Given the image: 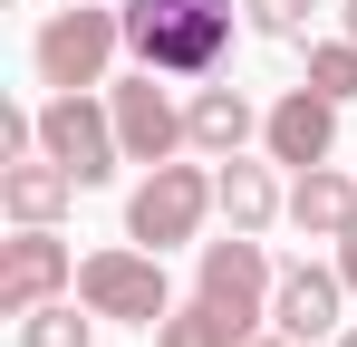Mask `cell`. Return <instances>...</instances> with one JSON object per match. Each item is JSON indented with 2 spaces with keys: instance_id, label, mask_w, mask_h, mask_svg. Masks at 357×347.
Here are the masks:
<instances>
[{
  "instance_id": "obj_1",
  "label": "cell",
  "mask_w": 357,
  "mask_h": 347,
  "mask_svg": "<svg viewBox=\"0 0 357 347\" xmlns=\"http://www.w3.org/2000/svg\"><path fill=\"white\" fill-rule=\"evenodd\" d=\"M126 49L155 77H213L232 49V0H126Z\"/></svg>"
},
{
  "instance_id": "obj_2",
  "label": "cell",
  "mask_w": 357,
  "mask_h": 347,
  "mask_svg": "<svg viewBox=\"0 0 357 347\" xmlns=\"http://www.w3.org/2000/svg\"><path fill=\"white\" fill-rule=\"evenodd\" d=\"M203 213H222V193H213V174L203 164H155L135 183V203H126V241H145V251H174L203 231Z\"/></svg>"
},
{
  "instance_id": "obj_3",
  "label": "cell",
  "mask_w": 357,
  "mask_h": 347,
  "mask_svg": "<svg viewBox=\"0 0 357 347\" xmlns=\"http://www.w3.org/2000/svg\"><path fill=\"white\" fill-rule=\"evenodd\" d=\"M116 49H126V10H87V0H68V10H49V29H39L29 58H39L49 97H59V87H97Z\"/></svg>"
},
{
  "instance_id": "obj_4",
  "label": "cell",
  "mask_w": 357,
  "mask_h": 347,
  "mask_svg": "<svg viewBox=\"0 0 357 347\" xmlns=\"http://www.w3.org/2000/svg\"><path fill=\"white\" fill-rule=\"evenodd\" d=\"M39 155H59L77 183H107L126 164V135H116V107H97L87 87H59L39 107Z\"/></svg>"
},
{
  "instance_id": "obj_5",
  "label": "cell",
  "mask_w": 357,
  "mask_h": 347,
  "mask_svg": "<svg viewBox=\"0 0 357 347\" xmlns=\"http://www.w3.org/2000/svg\"><path fill=\"white\" fill-rule=\"evenodd\" d=\"M77 299L97 309V318H135V328H155L165 318V251H87L77 261Z\"/></svg>"
},
{
  "instance_id": "obj_6",
  "label": "cell",
  "mask_w": 357,
  "mask_h": 347,
  "mask_svg": "<svg viewBox=\"0 0 357 347\" xmlns=\"http://www.w3.org/2000/svg\"><path fill=\"white\" fill-rule=\"evenodd\" d=\"M59 289H77V251L59 241V222H20V241H0V318H29Z\"/></svg>"
},
{
  "instance_id": "obj_7",
  "label": "cell",
  "mask_w": 357,
  "mask_h": 347,
  "mask_svg": "<svg viewBox=\"0 0 357 347\" xmlns=\"http://www.w3.org/2000/svg\"><path fill=\"white\" fill-rule=\"evenodd\" d=\"M271 289H280V270L261 261V231L203 241V299H213V309H232L241 328H261V318H271Z\"/></svg>"
},
{
  "instance_id": "obj_8",
  "label": "cell",
  "mask_w": 357,
  "mask_h": 347,
  "mask_svg": "<svg viewBox=\"0 0 357 347\" xmlns=\"http://www.w3.org/2000/svg\"><path fill=\"white\" fill-rule=\"evenodd\" d=\"M107 107H116V135H126V164H174L183 145H193V135H183V107L174 97H165V87H155V68H145V77H126L116 97H107Z\"/></svg>"
},
{
  "instance_id": "obj_9",
  "label": "cell",
  "mask_w": 357,
  "mask_h": 347,
  "mask_svg": "<svg viewBox=\"0 0 357 347\" xmlns=\"http://www.w3.org/2000/svg\"><path fill=\"white\" fill-rule=\"evenodd\" d=\"M261 145H271V164H328V145H338V97L290 87L280 107L261 116Z\"/></svg>"
},
{
  "instance_id": "obj_10",
  "label": "cell",
  "mask_w": 357,
  "mask_h": 347,
  "mask_svg": "<svg viewBox=\"0 0 357 347\" xmlns=\"http://www.w3.org/2000/svg\"><path fill=\"white\" fill-rule=\"evenodd\" d=\"M338 299H348V280L338 270H319V261H290L280 270V289H271V328L280 338H338Z\"/></svg>"
},
{
  "instance_id": "obj_11",
  "label": "cell",
  "mask_w": 357,
  "mask_h": 347,
  "mask_svg": "<svg viewBox=\"0 0 357 347\" xmlns=\"http://www.w3.org/2000/svg\"><path fill=\"white\" fill-rule=\"evenodd\" d=\"M68 193H77V174L59 155H20V164H0V213L10 222H59Z\"/></svg>"
},
{
  "instance_id": "obj_12",
  "label": "cell",
  "mask_w": 357,
  "mask_h": 347,
  "mask_svg": "<svg viewBox=\"0 0 357 347\" xmlns=\"http://www.w3.org/2000/svg\"><path fill=\"white\" fill-rule=\"evenodd\" d=\"M251 125H261V116H251L241 87H193V97H183V135H193V155H241Z\"/></svg>"
},
{
  "instance_id": "obj_13",
  "label": "cell",
  "mask_w": 357,
  "mask_h": 347,
  "mask_svg": "<svg viewBox=\"0 0 357 347\" xmlns=\"http://www.w3.org/2000/svg\"><path fill=\"white\" fill-rule=\"evenodd\" d=\"M290 222L309 231V241H338V231L357 222V183L338 164H299V183H290Z\"/></svg>"
},
{
  "instance_id": "obj_14",
  "label": "cell",
  "mask_w": 357,
  "mask_h": 347,
  "mask_svg": "<svg viewBox=\"0 0 357 347\" xmlns=\"http://www.w3.org/2000/svg\"><path fill=\"white\" fill-rule=\"evenodd\" d=\"M213 193H222V222H232V231H271V213H290L280 183H271V164H241V155H222Z\"/></svg>"
},
{
  "instance_id": "obj_15",
  "label": "cell",
  "mask_w": 357,
  "mask_h": 347,
  "mask_svg": "<svg viewBox=\"0 0 357 347\" xmlns=\"http://www.w3.org/2000/svg\"><path fill=\"white\" fill-rule=\"evenodd\" d=\"M241 338H251V328H241L232 309H213L203 289H193V309H165V318H155V347H241Z\"/></svg>"
},
{
  "instance_id": "obj_16",
  "label": "cell",
  "mask_w": 357,
  "mask_h": 347,
  "mask_svg": "<svg viewBox=\"0 0 357 347\" xmlns=\"http://www.w3.org/2000/svg\"><path fill=\"white\" fill-rule=\"evenodd\" d=\"M87 328H97L87 299H39V309L20 318V347H87Z\"/></svg>"
},
{
  "instance_id": "obj_17",
  "label": "cell",
  "mask_w": 357,
  "mask_h": 347,
  "mask_svg": "<svg viewBox=\"0 0 357 347\" xmlns=\"http://www.w3.org/2000/svg\"><path fill=\"white\" fill-rule=\"evenodd\" d=\"M309 87L348 107V97H357V39H319V49H309Z\"/></svg>"
},
{
  "instance_id": "obj_18",
  "label": "cell",
  "mask_w": 357,
  "mask_h": 347,
  "mask_svg": "<svg viewBox=\"0 0 357 347\" xmlns=\"http://www.w3.org/2000/svg\"><path fill=\"white\" fill-rule=\"evenodd\" d=\"M251 10V29H271V39H309V10L319 0H241Z\"/></svg>"
},
{
  "instance_id": "obj_19",
  "label": "cell",
  "mask_w": 357,
  "mask_h": 347,
  "mask_svg": "<svg viewBox=\"0 0 357 347\" xmlns=\"http://www.w3.org/2000/svg\"><path fill=\"white\" fill-rule=\"evenodd\" d=\"M338 280H348V289H357V222H348V231H338Z\"/></svg>"
},
{
  "instance_id": "obj_20",
  "label": "cell",
  "mask_w": 357,
  "mask_h": 347,
  "mask_svg": "<svg viewBox=\"0 0 357 347\" xmlns=\"http://www.w3.org/2000/svg\"><path fill=\"white\" fill-rule=\"evenodd\" d=\"M241 347H299V338H280V328H271V338H241Z\"/></svg>"
},
{
  "instance_id": "obj_21",
  "label": "cell",
  "mask_w": 357,
  "mask_h": 347,
  "mask_svg": "<svg viewBox=\"0 0 357 347\" xmlns=\"http://www.w3.org/2000/svg\"><path fill=\"white\" fill-rule=\"evenodd\" d=\"M328 347H357V328H338V338H328Z\"/></svg>"
},
{
  "instance_id": "obj_22",
  "label": "cell",
  "mask_w": 357,
  "mask_h": 347,
  "mask_svg": "<svg viewBox=\"0 0 357 347\" xmlns=\"http://www.w3.org/2000/svg\"><path fill=\"white\" fill-rule=\"evenodd\" d=\"M348 39H357V0H348Z\"/></svg>"
}]
</instances>
